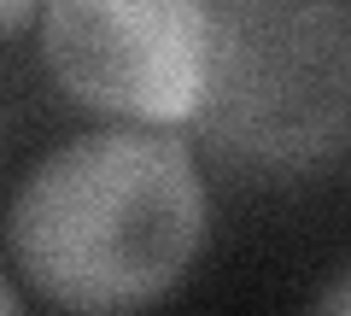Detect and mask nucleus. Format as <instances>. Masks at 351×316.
Here are the masks:
<instances>
[{
  "instance_id": "20e7f679",
  "label": "nucleus",
  "mask_w": 351,
  "mask_h": 316,
  "mask_svg": "<svg viewBox=\"0 0 351 316\" xmlns=\"http://www.w3.org/2000/svg\"><path fill=\"white\" fill-rule=\"evenodd\" d=\"M311 316H351V269H339V276L328 281L322 293H316Z\"/></svg>"
},
{
  "instance_id": "f257e3e1",
  "label": "nucleus",
  "mask_w": 351,
  "mask_h": 316,
  "mask_svg": "<svg viewBox=\"0 0 351 316\" xmlns=\"http://www.w3.org/2000/svg\"><path fill=\"white\" fill-rule=\"evenodd\" d=\"M6 241L24 281L59 311H152L199 258L205 176L176 129H88L24 176Z\"/></svg>"
},
{
  "instance_id": "423d86ee",
  "label": "nucleus",
  "mask_w": 351,
  "mask_h": 316,
  "mask_svg": "<svg viewBox=\"0 0 351 316\" xmlns=\"http://www.w3.org/2000/svg\"><path fill=\"white\" fill-rule=\"evenodd\" d=\"M0 316H24V311H18V299H12V287H6V276H0Z\"/></svg>"
},
{
  "instance_id": "f03ea898",
  "label": "nucleus",
  "mask_w": 351,
  "mask_h": 316,
  "mask_svg": "<svg viewBox=\"0 0 351 316\" xmlns=\"http://www.w3.org/2000/svg\"><path fill=\"white\" fill-rule=\"evenodd\" d=\"M252 176H311L351 152V0H211L193 117Z\"/></svg>"
},
{
  "instance_id": "7ed1b4c3",
  "label": "nucleus",
  "mask_w": 351,
  "mask_h": 316,
  "mask_svg": "<svg viewBox=\"0 0 351 316\" xmlns=\"http://www.w3.org/2000/svg\"><path fill=\"white\" fill-rule=\"evenodd\" d=\"M41 59L88 112L182 129L205 100L211 0H41Z\"/></svg>"
},
{
  "instance_id": "39448f33",
  "label": "nucleus",
  "mask_w": 351,
  "mask_h": 316,
  "mask_svg": "<svg viewBox=\"0 0 351 316\" xmlns=\"http://www.w3.org/2000/svg\"><path fill=\"white\" fill-rule=\"evenodd\" d=\"M41 12V0H0V36H12V29H24L29 18Z\"/></svg>"
}]
</instances>
